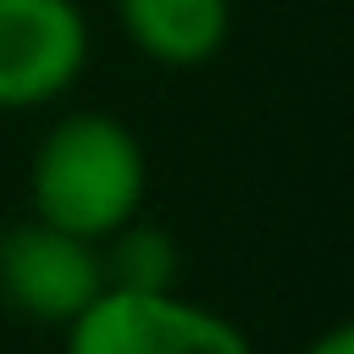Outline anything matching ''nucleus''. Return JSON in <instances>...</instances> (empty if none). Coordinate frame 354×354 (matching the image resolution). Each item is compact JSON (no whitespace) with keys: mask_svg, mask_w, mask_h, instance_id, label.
I'll return each mask as SVG.
<instances>
[{"mask_svg":"<svg viewBox=\"0 0 354 354\" xmlns=\"http://www.w3.org/2000/svg\"><path fill=\"white\" fill-rule=\"evenodd\" d=\"M149 160L138 133L111 111H66L44 127L28 160V205L39 221L88 243L144 210Z\"/></svg>","mask_w":354,"mask_h":354,"instance_id":"f257e3e1","label":"nucleus"},{"mask_svg":"<svg viewBox=\"0 0 354 354\" xmlns=\"http://www.w3.org/2000/svg\"><path fill=\"white\" fill-rule=\"evenodd\" d=\"M61 332V354H254L238 321L177 288H100V299H88Z\"/></svg>","mask_w":354,"mask_h":354,"instance_id":"f03ea898","label":"nucleus"},{"mask_svg":"<svg viewBox=\"0 0 354 354\" xmlns=\"http://www.w3.org/2000/svg\"><path fill=\"white\" fill-rule=\"evenodd\" d=\"M88 50L77 0H0V111L55 105L83 77Z\"/></svg>","mask_w":354,"mask_h":354,"instance_id":"7ed1b4c3","label":"nucleus"},{"mask_svg":"<svg viewBox=\"0 0 354 354\" xmlns=\"http://www.w3.org/2000/svg\"><path fill=\"white\" fill-rule=\"evenodd\" d=\"M105 288V266H100V243L61 232L39 216L17 221L0 238V299L39 321V326H66L88 299H100Z\"/></svg>","mask_w":354,"mask_h":354,"instance_id":"20e7f679","label":"nucleus"},{"mask_svg":"<svg viewBox=\"0 0 354 354\" xmlns=\"http://www.w3.org/2000/svg\"><path fill=\"white\" fill-rule=\"evenodd\" d=\"M111 17L122 39L166 72H194L232 39V0H111Z\"/></svg>","mask_w":354,"mask_h":354,"instance_id":"39448f33","label":"nucleus"},{"mask_svg":"<svg viewBox=\"0 0 354 354\" xmlns=\"http://www.w3.org/2000/svg\"><path fill=\"white\" fill-rule=\"evenodd\" d=\"M100 266L105 288H133V293H160L177 288V243L155 221H122L111 238H100Z\"/></svg>","mask_w":354,"mask_h":354,"instance_id":"423d86ee","label":"nucleus"},{"mask_svg":"<svg viewBox=\"0 0 354 354\" xmlns=\"http://www.w3.org/2000/svg\"><path fill=\"white\" fill-rule=\"evenodd\" d=\"M304 354H354V326H348V321L326 326L321 337H310V348H304Z\"/></svg>","mask_w":354,"mask_h":354,"instance_id":"0eeeda50","label":"nucleus"}]
</instances>
